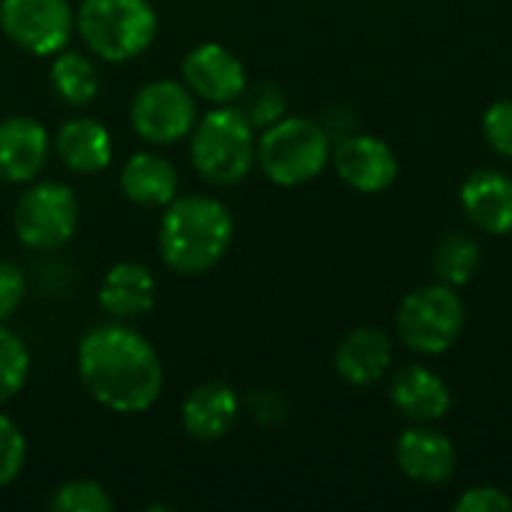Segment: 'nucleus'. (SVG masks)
I'll return each instance as SVG.
<instances>
[{
	"label": "nucleus",
	"instance_id": "nucleus-1",
	"mask_svg": "<svg viewBox=\"0 0 512 512\" xmlns=\"http://www.w3.org/2000/svg\"><path fill=\"white\" fill-rule=\"evenodd\" d=\"M78 378L114 414H141L162 396L165 372L156 348L126 324L93 327L78 342Z\"/></svg>",
	"mask_w": 512,
	"mask_h": 512
},
{
	"label": "nucleus",
	"instance_id": "nucleus-2",
	"mask_svg": "<svg viewBox=\"0 0 512 512\" xmlns=\"http://www.w3.org/2000/svg\"><path fill=\"white\" fill-rule=\"evenodd\" d=\"M234 243L231 210L210 195H183L165 207L159 228V252L165 267L180 276L213 270Z\"/></svg>",
	"mask_w": 512,
	"mask_h": 512
},
{
	"label": "nucleus",
	"instance_id": "nucleus-3",
	"mask_svg": "<svg viewBox=\"0 0 512 512\" xmlns=\"http://www.w3.org/2000/svg\"><path fill=\"white\" fill-rule=\"evenodd\" d=\"M75 27L90 54L126 63L153 45L159 18L150 0H81Z\"/></svg>",
	"mask_w": 512,
	"mask_h": 512
},
{
	"label": "nucleus",
	"instance_id": "nucleus-4",
	"mask_svg": "<svg viewBox=\"0 0 512 512\" xmlns=\"http://www.w3.org/2000/svg\"><path fill=\"white\" fill-rule=\"evenodd\" d=\"M333 156V138L312 117H282L258 138V165L276 186H306L324 174Z\"/></svg>",
	"mask_w": 512,
	"mask_h": 512
},
{
	"label": "nucleus",
	"instance_id": "nucleus-5",
	"mask_svg": "<svg viewBox=\"0 0 512 512\" xmlns=\"http://www.w3.org/2000/svg\"><path fill=\"white\" fill-rule=\"evenodd\" d=\"M192 165L213 186H237L258 165L255 126L240 108L219 105L192 129Z\"/></svg>",
	"mask_w": 512,
	"mask_h": 512
},
{
	"label": "nucleus",
	"instance_id": "nucleus-6",
	"mask_svg": "<svg viewBox=\"0 0 512 512\" xmlns=\"http://www.w3.org/2000/svg\"><path fill=\"white\" fill-rule=\"evenodd\" d=\"M468 309L456 288L444 282L420 285L408 291L396 309L399 342L423 357L447 354L465 333Z\"/></svg>",
	"mask_w": 512,
	"mask_h": 512
},
{
	"label": "nucleus",
	"instance_id": "nucleus-7",
	"mask_svg": "<svg viewBox=\"0 0 512 512\" xmlns=\"http://www.w3.org/2000/svg\"><path fill=\"white\" fill-rule=\"evenodd\" d=\"M15 237L27 249H60L78 228V198L66 183H33L15 204Z\"/></svg>",
	"mask_w": 512,
	"mask_h": 512
},
{
	"label": "nucleus",
	"instance_id": "nucleus-8",
	"mask_svg": "<svg viewBox=\"0 0 512 512\" xmlns=\"http://www.w3.org/2000/svg\"><path fill=\"white\" fill-rule=\"evenodd\" d=\"M72 27L69 0H0V30L27 54L54 57L69 45Z\"/></svg>",
	"mask_w": 512,
	"mask_h": 512
},
{
	"label": "nucleus",
	"instance_id": "nucleus-9",
	"mask_svg": "<svg viewBox=\"0 0 512 512\" xmlns=\"http://www.w3.org/2000/svg\"><path fill=\"white\" fill-rule=\"evenodd\" d=\"M132 129L150 144H174L192 135L198 120L195 93L183 81H150L141 87L129 108Z\"/></svg>",
	"mask_w": 512,
	"mask_h": 512
},
{
	"label": "nucleus",
	"instance_id": "nucleus-10",
	"mask_svg": "<svg viewBox=\"0 0 512 512\" xmlns=\"http://www.w3.org/2000/svg\"><path fill=\"white\" fill-rule=\"evenodd\" d=\"M330 162L339 180L363 195H378L390 189L399 177L396 150L384 138H375L366 132H351L345 138H336Z\"/></svg>",
	"mask_w": 512,
	"mask_h": 512
},
{
	"label": "nucleus",
	"instance_id": "nucleus-11",
	"mask_svg": "<svg viewBox=\"0 0 512 512\" xmlns=\"http://www.w3.org/2000/svg\"><path fill=\"white\" fill-rule=\"evenodd\" d=\"M183 84L210 105H231L246 90L243 60L219 42H204L192 48L183 60Z\"/></svg>",
	"mask_w": 512,
	"mask_h": 512
},
{
	"label": "nucleus",
	"instance_id": "nucleus-12",
	"mask_svg": "<svg viewBox=\"0 0 512 512\" xmlns=\"http://www.w3.org/2000/svg\"><path fill=\"white\" fill-rule=\"evenodd\" d=\"M399 471L420 486H444L453 480L459 453L453 441L432 423H411L393 447Z\"/></svg>",
	"mask_w": 512,
	"mask_h": 512
},
{
	"label": "nucleus",
	"instance_id": "nucleus-13",
	"mask_svg": "<svg viewBox=\"0 0 512 512\" xmlns=\"http://www.w3.org/2000/svg\"><path fill=\"white\" fill-rule=\"evenodd\" d=\"M459 204L465 219L492 237L512 234V177L498 168H480L474 171L462 189Z\"/></svg>",
	"mask_w": 512,
	"mask_h": 512
},
{
	"label": "nucleus",
	"instance_id": "nucleus-14",
	"mask_svg": "<svg viewBox=\"0 0 512 512\" xmlns=\"http://www.w3.org/2000/svg\"><path fill=\"white\" fill-rule=\"evenodd\" d=\"M390 405L408 423H438L453 408L450 384L429 366H405L390 378Z\"/></svg>",
	"mask_w": 512,
	"mask_h": 512
},
{
	"label": "nucleus",
	"instance_id": "nucleus-15",
	"mask_svg": "<svg viewBox=\"0 0 512 512\" xmlns=\"http://www.w3.org/2000/svg\"><path fill=\"white\" fill-rule=\"evenodd\" d=\"M51 153L48 129L24 114L0 120V180L30 183L42 174Z\"/></svg>",
	"mask_w": 512,
	"mask_h": 512
},
{
	"label": "nucleus",
	"instance_id": "nucleus-16",
	"mask_svg": "<svg viewBox=\"0 0 512 512\" xmlns=\"http://www.w3.org/2000/svg\"><path fill=\"white\" fill-rule=\"evenodd\" d=\"M336 375L351 387H372L393 369V339L381 327H354L333 354Z\"/></svg>",
	"mask_w": 512,
	"mask_h": 512
},
{
	"label": "nucleus",
	"instance_id": "nucleus-17",
	"mask_svg": "<svg viewBox=\"0 0 512 512\" xmlns=\"http://www.w3.org/2000/svg\"><path fill=\"white\" fill-rule=\"evenodd\" d=\"M237 417H240V396L225 381H207L195 387L180 411L186 435L204 444L222 441L237 426Z\"/></svg>",
	"mask_w": 512,
	"mask_h": 512
},
{
	"label": "nucleus",
	"instance_id": "nucleus-18",
	"mask_svg": "<svg viewBox=\"0 0 512 512\" xmlns=\"http://www.w3.org/2000/svg\"><path fill=\"white\" fill-rule=\"evenodd\" d=\"M156 303V279L150 267L138 261L114 264L99 285V306L114 321H129L147 315Z\"/></svg>",
	"mask_w": 512,
	"mask_h": 512
},
{
	"label": "nucleus",
	"instance_id": "nucleus-19",
	"mask_svg": "<svg viewBox=\"0 0 512 512\" xmlns=\"http://www.w3.org/2000/svg\"><path fill=\"white\" fill-rule=\"evenodd\" d=\"M54 153L72 174H99L111 165L114 144L108 129L93 117H72L54 135Z\"/></svg>",
	"mask_w": 512,
	"mask_h": 512
},
{
	"label": "nucleus",
	"instance_id": "nucleus-20",
	"mask_svg": "<svg viewBox=\"0 0 512 512\" xmlns=\"http://www.w3.org/2000/svg\"><path fill=\"white\" fill-rule=\"evenodd\" d=\"M177 168L159 153H135L120 171V192L135 207H168L177 198Z\"/></svg>",
	"mask_w": 512,
	"mask_h": 512
},
{
	"label": "nucleus",
	"instance_id": "nucleus-21",
	"mask_svg": "<svg viewBox=\"0 0 512 512\" xmlns=\"http://www.w3.org/2000/svg\"><path fill=\"white\" fill-rule=\"evenodd\" d=\"M480 264H483V249L471 234L450 231L435 243L432 273H435L438 282H444V285H450L456 291L462 285H468L480 273Z\"/></svg>",
	"mask_w": 512,
	"mask_h": 512
},
{
	"label": "nucleus",
	"instance_id": "nucleus-22",
	"mask_svg": "<svg viewBox=\"0 0 512 512\" xmlns=\"http://www.w3.org/2000/svg\"><path fill=\"white\" fill-rule=\"evenodd\" d=\"M48 78L54 93L69 105H90L99 93V69L84 51H57Z\"/></svg>",
	"mask_w": 512,
	"mask_h": 512
},
{
	"label": "nucleus",
	"instance_id": "nucleus-23",
	"mask_svg": "<svg viewBox=\"0 0 512 512\" xmlns=\"http://www.w3.org/2000/svg\"><path fill=\"white\" fill-rule=\"evenodd\" d=\"M30 375V351L27 345L0 324V405L15 399Z\"/></svg>",
	"mask_w": 512,
	"mask_h": 512
},
{
	"label": "nucleus",
	"instance_id": "nucleus-24",
	"mask_svg": "<svg viewBox=\"0 0 512 512\" xmlns=\"http://www.w3.org/2000/svg\"><path fill=\"white\" fill-rule=\"evenodd\" d=\"M237 102H243V105H240V114H243L255 129H267V126H273L276 120H282V117H285V105H288L282 87H276L273 81H261V84H255V87L246 84V90L240 93Z\"/></svg>",
	"mask_w": 512,
	"mask_h": 512
},
{
	"label": "nucleus",
	"instance_id": "nucleus-25",
	"mask_svg": "<svg viewBox=\"0 0 512 512\" xmlns=\"http://www.w3.org/2000/svg\"><path fill=\"white\" fill-rule=\"evenodd\" d=\"M48 507L54 512H111L114 501L93 480H69L54 492Z\"/></svg>",
	"mask_w": 512,
	"mask_h": 512
},
{
	"label": "nucleus",
	"instance_id": "nucleus-26",
	"mask_svg": "<svg viewBox=\"0 0 512 512\" xmlns=\"http://www.w3.org/2000/svg\"><path fill=\"white\" fill-rule=\"evenodd\" d=\"M27 459V441L24 432L0 414V489H6L9 483L18 480L21 468Z\"/></svg>",
	"mask_w": 512,
	"mask_h": 512
},
{
	"label": "nucleus",
	"instance_id": "nucleus-27",
	"mask_svg": "<svg viewBox=\"0 0 512 512\" xmlns=\"http://www.w3.org/2000/svg\"><path fill=\"white\" fill-rule=\"evenodd\" d=\"M483 135L498 156L512 159V99H495L483 111Z\"/></svg>",
	"mask_w": 512,
	"mask_h": 512
},
{
	"label": "nucleus",
	"instance_id": "nucleus-28",
	"mask_svg": "<svg viewBox=\"0 0 512 512\" xmlns=\"http://www.w3.org/2000/svg\"><path fill=\"white\" fill-rule=\"evenodd\" d=\"M456 512H512V498L498 486H471L465 489L456 504Z\"/></svg>",
	"mask_w": 512,
	"mask_h": 512
},
{
	"label": "nucleus",
	"instance_id": "nucleus-29",
	"mask_svg": "<svg viewBox=\"0 0 512 512\" xmlns=\"http://www.w3.org/2000/svg\"><path fill=\"white\" fill-rule=\"evenodd\" d=\"M24 294H27V279L21 267L12 261H0V324L15 315Z\"/></svg>",
	"mask_w": 512,
	"mask_h": 512
}]
</instances>
